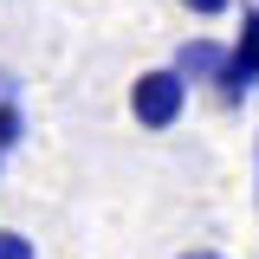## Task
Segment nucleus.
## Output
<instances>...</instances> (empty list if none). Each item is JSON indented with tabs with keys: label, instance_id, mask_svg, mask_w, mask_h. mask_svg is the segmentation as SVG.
<instances>
[{
	"label": "nucleus",
	"instance_id": "nucleus-1",
	"mask_svg": "<svg viewBox=\"0 0 259 259\" xmlns=\"http://www.w3.org/2000/svg\"><path fill=\"white\" fill-rule=\"evenodd\" d=\"M207 97H214L221 110H246V104L259 97V7L253 0H240V13H233L227 65H221V78L207 84Z\"/></svg>",
	"mask_w": 259,
	"mask_h": 259
},
{
	"label": "nucleus",
	"instance_id": "nucleus-2",
	"mask_svg": "<svg viewBox=\"0 0 259 259\" xmlns=\"http://www.w3.org/2000/svg\"><path fill=\"white\" fill-rule=\"evenodd\" d=\"M188 97H194V84L175 65H149V71L130 78V123L136 130H175L188 117Z\"/></svg>",
	"mask_w": 259,
	"mask_h": 259
},
{
	"label": "nucleus",
	"instance_id": "nucleus-3",
	"mask_svg": "<svg viewBox=\"0 0 259 259\" xmlns=\"http://www.w3.org/2000/svg\"><path fill=\"white\" fill-rule=\"evenodd\" d=\"M168 65L188 78L194 91H207V84L221 78V65H227V39H214V32H188V39L168 52Z\"/></svg>",
	"mask_w": 259,
	"mask_h": 259
},
{
	"label": "nucleus",
	"instance_id": "nucleus-4",
	"mask_svg": "<svg viewBox=\"0 0 259 259\" xmlns=\"http://www.w3.org/2000/svg\"><path fill=\"white\" fill-rule=\"evenodd\" d=\"M20 136H26V110L13 91V97H0V149H20Z\"/></svg>",
	"mask_w": 259,
	"mask_h": 259
},
{
	"label": "nucleus",
	"instance_id": "nucleus-5",
	"mask_svg": "<svg viewBox=\"0 0 259 259\" xmlns=\"http://www.w3.org/2000/svg\"><path fill=\"white\" fill-rule=\"evenodd\" d=\"M0 259H39V246H32L20 227H0Z\"/></svg>",
	"mask_w": 259,
	"mask_h": 259
},
{
	"label": "nucleus",
	"instance_id": "nucleus-6",
	"mask_svg": "<svg viewBox=\"0 0 259 259\" xmlns=\"http://www.w3.org/2000/svg\"><path fill=\"white\" fill-rule=\"evenodd\" d=\"M194 20H227V13H240V0H182Z\"/></svg>",
	"mask_w": 259,
	"mask_h": 259
},
{
	"label": "nucleus",
	"instance_id": "nucleus-7",
	"mask_svg": "<svg viewBox=\"0 0 259 259\" xmlns=\"http://www.w3.org/2000/svg\"><path fill=\"white\" fill-rule=\"evenodd\" d=\"M175 259H233V253H221V246H188V253H175Z\"/></svg>",
	"mask_w": 259,
	"mask_h": 259
},
{
	"label": "nucleus",
	"instance_id": "nucleus-8",
	"mask_svg": "<svg viewBox=\"0 0 259 259\" xmlns=\"http://www.w3.org/2000/svg\"><path fill=\"white\" fill-rule=\"evenodd\" d=\"M253 188H259V143H253Z\"/></svg>",
	"mask_w": 259,
	"mask_h": 259
},
{
	"label": "nucleus",
	"instance_id": "nucleus-9",
	"mask_svg": "<svg viewBox=\"0 0 259 259\" xmlns=\"http://www.w3.org/2000/svg\"><path fill=\"white\" fill-rule=\"evenodd\" d=\"M253 7H259V0H253Z\"/></svg>",
	"mask_w": 259,
	"mask_h": 259
}]
</instances>
